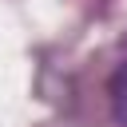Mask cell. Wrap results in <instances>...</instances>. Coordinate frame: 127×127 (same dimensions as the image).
<instances>
[{"label":"cell","instance_id":"6da1fadb","mask_svg":"<svg viewBox=\"0 0 127 127\" xmlns=\"http://www.w3.org/2000/svg\"><path fill=\"white\" fill-rule=\"evenodd\" d=\"M111 111H115V119L127 127V60H123L119 71L111 75Z\"/></svg>","mask_w":127,"mask_h":127}]
</instances>
